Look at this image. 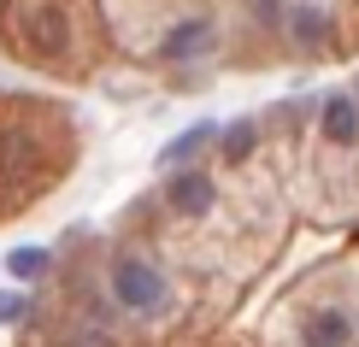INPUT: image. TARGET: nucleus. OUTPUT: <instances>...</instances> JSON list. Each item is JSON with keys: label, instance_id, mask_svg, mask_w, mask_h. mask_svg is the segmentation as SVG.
<instances>
[{"label": "nucleus", "instance_id": "2", "mask_svg": "<svg viewBox=\"0 0 359 347\" xmlns=\"http://www.w3.org/2000/svg\"><path fill=\"white\" fill-rule=\"evenodd\" d=\"M24 36H29V48H36V53L59 59V53L71 48V18L59 6H29L24 12Z\"/></svg>", "mask_w": 359, "mask_h": 347}, {"label": "nucleus", "instance_id": "6", "mask_svg": "<svg viewBox=\"0 0 359 347\" xmlns=\"http://www.w3.org/2000/svg\"><path fill=\"white\" fill-rule=\"evenodd\" d=\"M306 347H348V318L341 312H312L306 318Z\"/></svg>", "mask_w": 359, "mask_h": 347}, {"label": "nucleus", "instance_id": "4", "mask_svg": "<svg viewBox=\"0 0 359 347\" xmlns=\"http://www.w3.org/2000/svg\"><path fill=\"white\" fill-rule=\"evenodd\" d=\"M212 48V24L206 18H189V24H177L165 41H159V53L165 59H194V53H206Z\"/></svg>", "mask_w": 359, "mask_h": 347}, {"label": "nucleus", "instance_id": "1", "mask_svg": "<svg viewBox=\"0 0 359 347\" xmlns=\"http://www.w3.org/2000/svg\"><path fill=\"white\" fill-rule=\"evenodd\" d=\"M112 294L124 300L130 312H159L165 306V277H159V265H147V259H118L112 265Z\"/></svg>", "mask_w": 359, "mask_h": 347}, {"label": "nucleus", "instance_id": "11", "mask_svg": "<svg viewBox=\"0 0 359 347\" xmlns=\"http://www.w3.org/2000/svg\"><path fill=\"white\" fill-rule=\"evenodd\" d=\"M24 312H29V300H24V294H0V324H18Z\"/></svg>", "mask_w": 359, "mask_h": 347}, {"label": "nucleus", "instance_id": "7", "mask_svg": "<svg viewBox=\"0 0 359 347\" xmlns=\"http://www.w3.org/2000/svg\"><path fill=\"white\" fill-rule=\"evenodd\" d=\"M212 124H194V130H183V135H171V142H165V154H159V159H165V165H189L194 154H201V147L206 142H212Z\"/></svg>", "mask_w": 359, "mask_h": 347}, {"label": "nucleus", "instance_id": "5", "mask_svg": "<svg viewBox=\"0 0 359 347\" xmlns=\"http://www.w3.org/2000/svg\"><path fill=\"white\" fill-rule=\"evenodd\" d=\"M324 135H330L336 147H353V142H359V112H353V100H330V107H324Z\"/></svg>", "mask_w": 359, "mask_h": 347}, {"label": "nucleus", "instance_id": "3", "mask_svg": "<svg viewBox=\"0 0 359 347\" xmlns=\"http://www.w3.org/2000/svg\"><path fill=\"white\" fill-rule=\"evenodd\" d=\"M165 200L177 206V212L201 218L206 206H212V177H201V171H177V177H171V189H165Z\"/></svg>", "mask_w": 359, "mask_h": 347}, {"label": "nucleus", "instance_id": "10", "mask_svg": "<svg viewBox=\"0 0 359 347\" xmlns=\"http://www.w3.org/2000/svg\"><path fill=\"white\" fill-rule=\"evenodd\" d=\"M248 147H253V124L242 118V124H230V130H224V159H242Z\"/></svg>", "mask_w": 359, "mask_h": 347}, {"label": "nucleus", "instance_id": "8", "mask_svg": "<svg viewBox=\"0 0 359 347\" xmlns=\"http://www.w3.org/2000/svg\"><path fill=\"white\" fill-rule=\"evenodd\" d=\"M48 265H53V253H48V247H18V253H6V271H12V277H18V283L41 277V271H48Z\"/></svg>", "mask_w": 359, "mask_h": 347}, {"label": "nucleus", "instance_id": "9", "mask_svg": "<svg viewBox=\"0 0 359 347\" xmlns=\"http://www.w3.org/2000/svg\"><path fill=\"white\" fill-rule=\"evenodd\" d=\"M324 29H330V24H324L318 6H301V12H294V36H301V41H324Z\"/></svg>", "mask_w": 359, "mask_h": 347}]
</instances>
